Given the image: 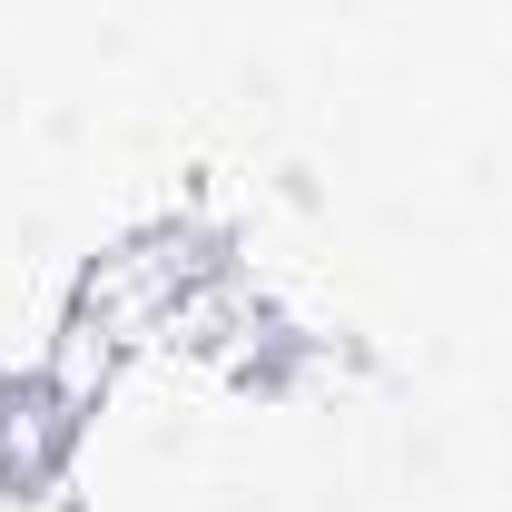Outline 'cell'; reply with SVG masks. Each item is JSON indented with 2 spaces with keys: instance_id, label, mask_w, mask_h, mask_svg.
<instances>
[{
  "instance_id": "6da1fadb",
  "label": "cell",
  "mask_w": 512,
  "mask_h": 512,
  "mask_svg": "<svg viewBox=\"0 0 512 512\" xmlns=\"http://www.w3.org/2000/svg\"><path fill=\"white\" fill-rule=\"evenodd\" d=\"M79 414H89V404L60 394L40 365L20 384H0V483H10V493H40L69 463V444H79Z\"/></svg>"
}]
</instances>
